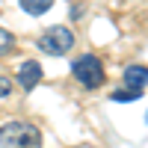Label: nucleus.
I'll return each instance as SVG.
<instances>
[{
	"label": "nucleus",
	"instance_id": "1",
	"mask_svg": "<svg viewBox=\"0 0 148 148\" xmlns=\"http://www.w3.org/2000/svg\"><path fill=\"white\" fill-rule=\"evenodd\" d=\"M42 130L30 121H6L0 125V148H39Z\"/></svg>",
	"mask_w": 148,
	"mask_h": 148
},
{
	"label": "nucleus",
	"instance_id": "2",
	"mask_svg": "<svg viewBox=\"0 0 148 148\" xmlns=\"http://www.w3.org/2000/svg\"><path fill=\"white\" fill-rule=\"evenodd\" d=\"M71 71H74V77H77L86 89L104 86V65H101V59H98L95 53H83L77 62L71 65Z\"/></svg>",
	"mask_w": 148,
	"mask_h": 148
},
{
	"label": "nucleus",
	"instance_id": "3",
	"mask_svg": "<svg viewBox=\"0 0 148 148\" xmlns=\"http://www.w3.org/2000/svg\"><path fill=\"white\" fill-rule=\"evenodd\" d=\"M39 47L47 53V56H62L74 47V33L68 27H51L47 33H42L39 39Z\"/></svg>",
	"mask_w": 148,
	"mask_h": 148
},
{
	"label": "nucleus",
	"instance_id": "4",
	"mask_svg": "<svg viewBox=\"0 0 148 148\" xmlns=\"http://www.w3.org/2000/svg\"><path fill=\"white\" fill-rule=\"evenodd\" d=\"M39 80H42V65L36 62V59H24L18 65V86L24 92H30V89L39 86Z\"/></svg>",
	"mask_w": 148,
	"mask_h": 148
},
{
	"label": "nucleus",
	"instance_id": "5",
	"mask_svg": "<svg viewBox=\"0 0 148 148\" xmlns=\"http://www.w3.org/2000/svg\"><path fill=\"white\" fill-rule=\"evenodd\" d=\"M145 86H148V68L145 65H127L125 68V89L142 92Z\"/></svg>",
	"mask_w": 148,
	"mask_h": 148
},
{
	"label": "nucleus",
	"instance_id": "6",
	"mask_svg": "<svg viewBox=\"0 0 148 148\" xmlns=\"http://www.w3.org/2000/svg\"><path fill=\"white\" fill-rule=\"evenodd\" d=\"M51 6H53V0H21V9L30 12V15H45Z\"/></svg>",
	"mask_w": 148,
	"mask_h": 148
},
{
	"label": "nucleus",
	"instance_id": "7",
	"mask_svg": "<svg viewBox=\"0 0 148 148\" xmlns=\"http://www.w3.org/2000/svg\"><path fill=\"white\" fill-rule=\"evenodd\" d=\"M12 47H15V36H12L9 30H3V27H0V56L12 53Z\"/></svg>",
	"mask_w": 148,
	"mask_h": 148
},
{
	"label": "nucleus",
	"instance_id": "8",
	"mask_svg": "<svg viewBox=\"0 0 148 148\" xmlns=\"http://www.w3.org/2000/svg\"><path fill=\"white\" fill-rule=\"evenodd\" d=\"M110 98H113V101H136V98H142V92H136V89H125V92H113Z\"/></svg>",
	"mask_w": 148,
	"mask_h": 148
},
{
	"label": "nucleus",
	"instance_id": "9",
	"mask_svg": "<svg viewBox=\"0 0 148 148\" xmlns=\"http://www.w3.org/2000/svg\"><path fill=\"white\" fill-rule=\"evenodd\" d=\"M9 95H12V80L0 74V98H9Z\"/></svg>",
	"mask_w": 148,
	"mask_h": 148
},
{
	"label": "nucleus",
	"instance_id": "10",
	"mask_svg": "<svg viewBox=\"0 0 148 148\" xmlns=\"http://www.w3.org/2000/svg\"><path fill=\"white\" fill-rule=\"evenodd\" d=\"M145 119H148V116H145Z\"/></svg>",
	"mask_w": 148,
	"mask_h": 148
}]
</instances>
